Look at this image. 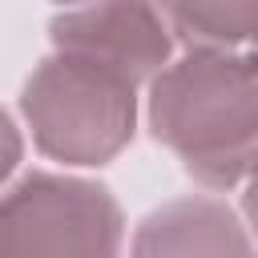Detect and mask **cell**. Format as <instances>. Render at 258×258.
Segmentation results:
<instances>
[{"mask_svg": "<svg viewBox=\"0 0 258 258\" xmlns=\"http://www.w3.org/2000/svg\"><path fill=\"white\" fill-rule=\"evenodd\" d=\"M185 48H258V0H149Z\"/></svg>", "mask_w": 258, "mask_h": 258, "instance_id": "8992f818", "label": "cell"}, {"mask_svg": "<svg viewBox=\"0 0 258 258\" xmlns=\"http://www.w3.org/2000/svg\"><path fill=\"white\" fill-rule=\"evenodd\" d=\"M56 4H85V0H56Z\"/></svg>", "mask_w": 258, "mask_h": 258, "instance_id": "9c48e42d", "label": "cell"}, {"mask_svg": "<svg viewBox=\"0 0 258 258\" xmlns=\"http://www.w3.org/2000/svg\"><path fill=\"white\" fill-rule=\"evenodd\" d=\"M20 117L44 157L105 165L133 141L137 81L101 60L52 48L20 89Z\"/></svg>", "mask_w": 258, "mask_h": 258, "instance_id": "7a4b0ae2", "label": "cell"}, {"mask_svg": "<svg viewBox=\"0 0 258 258\" xmlns=\"http://www.w3.org/2000/svg\"><path fill=\"white\" fill-rule=\"evenodd\" d=\"M254 246L250 226L218 198H173L133 234V254H250Z\"/></svg>", "mask_w": 258, "mask_h": 258, "instance_id": "5b68a950", "label": "cell"}, {"mask_svg": "<svg viewBox=\"0 0 258 258\" xmlns=\"http://www.w3.org/2000/svg\"><path fill=\"white\" fill-rule=\"evenodd\" d=\"M145 121L194 181L242 185L258 161V48H185L149 81Z\"/></svg>", "mask_w": 258, "mask_h": 258, "instance_id": "6da1fadb", "label": "cell"}, {"mask_svg": "<svg viewBox=\"0 0 258 258\" xmlns=\"http://www.w3.org/2000/svg\"><path fill=\"white\" fill-rule=\"evenodd\" d=\"M246 194H242V218H246V226H250V234H254V242H258V161H254V169L246 173Z\"/></svg>", "mask_w": 258, "mask_h": 258, "instance_id": "52a82bcc", "label": "cell"}, {"mask_svg": "<svg viewBox=\"0 0 258 258\" xmlns=\"http://www.w3.org/2000/svg\"><path fill=\"white\" fill-rule=\"evenodd\" d=\"M4 137H8V157H4V177H12V169L20 165V137H16V117L4 113Z\"/></svg>", "mask_w": 258, "mask_h": 258, "instance_id": "ba28073f", "label": "cell"}, {"mask_svg": "<svg viewBox=\"0 0 258 258\" xmlns=\"http://www.w3.org/2000/svg\"><path fill=\"white\" fill-rule=\"evenodd\" d=\"M121 242L125 214L101 181L32 169L4 194V254H117Z\"/></svg>", "mask_w": 258, "mask_h": 258, "instance_id": "3957f363", "label": "cell"}, {"mask_svg": "<svg viewBox=\"0 0 258 258\" xmlns=\"http://www.w3.org/2000/svg\"><path fill=\"white\" fill-rule=\"evenodd\" d=\"M52 48L101 60L149 85L173 56V32L149 0H85L48 20Z\"/></svg>", "mask_w": 258, "mask_h": 258, "instance_id": "277c9868", "label": "cell"}]
</instances>
